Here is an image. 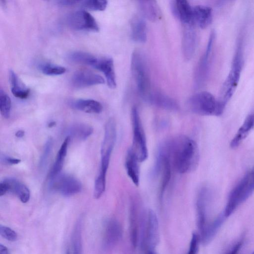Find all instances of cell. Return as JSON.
<instances>
[{"label": "cell", "mask_w": 254, "mask_h": 254, "mask_svg": "<svg viewBox=\"0 0 254 254\" xmlns=\"http://www.w3.org/2000/svg\"><path fill=\"white\" fill-rule=\"evenodd\" d=\"M168 156L174 169L180 174L190 173L198 165L199 149L194 140L185 135L166 142Z\"/></svg>", "instance_id": "cell-1"}, {"label": "cell", "mask_w": 254, "mask_h": 254, "mask_svg": "<svg viewBox=\"0 0 254 254\" xmlns=\"http://www.w3.org/2000/svg\"><path fill=\"white\" fill-rule=\"evenodd\" d=\"M243 66L241 42L238 44L232 61L231 68L221 87L218 100L225 109L234 94L240 78Z\"/></svg>", "instance_id": "cell-2"}, {"label": "cell", "mask_w": 254, "mask_h": 254, "mask_svg": "<svg viewBox=\"0 0 254 254\" xmlns=\"http://www.w3.org/2000/svg\"><path fill=\"white\" fill-rule=\"evenodd\" d=\"M131 69L138 92L146 101L151 93L150 75L144 55L138 49L135 50L132 53Z\"/></svg>", "instance_id": "cell-3"}, {"label": "cell", "mask_w": 254, "mask_h": 254, "mask_svg": "<svg viewBox=\"0 0 254 254\" xmlns=\"http://www.w3.org/2000/svg\"><path fill=\"white\" fill-rule=\"evenodd\" d=\"M187 106L192 113L201 116H220L224 108L218 99L207 91H201L191 96Z\"/></svg>", "instance_id": "cell-4"}, {"label": "cell", "mask_w": 254, "mask_h": 254, "mask_svg": "<svg viewBox=\"0 0 254 254\" xmlns=\"http://www.w3.org/2000/svg\"><path fill=\"white\" fill-rule=\"evenodd\" d=\"M132 143L130 148L139 162L145 161L148 156L146 139L137 108L133 106L131 111Z\"/></svg>", "instance_id": "cell-5"}, {"label": "cell", "mask_w": 254, "mask_h": 254, "mask_svg": "<svg viewBox=\"0 0 254 254\" xmlns=\"http://www.w3.org/2000/svg\"><path fill=\"white\" fill-rule=\"evenodd\" d=\"M50 188L65 196L79 193L82 189L80 182L75 178L67 174H60L50 179Z\"/></svg>", "instance_id": "cell-6"}, {"label": "cell", "mask_w": 254, "mask_h": 254, "mask_svg": "<svg viewBox=\"0 0 254 254\" xmlns=\"http://www.w3.org/2000/svg\"><path fill=\"white\" fill-rule=\"evenodd\" d=\"M67 22L69 27L75 30L99 31V27L95 19L85 10L70 13L67 17Z\"/></svg>", "instance_id": "cell-7"}, {"label": "cell", "mask_w": 254, "mask_h": 254, "mask_svg": "<svg viewBox=\"0 0 254 254\" xmlns=\"http://www.w3.org/2000/svg\"><path fill=\"white\" fill-rule=\"evenodd\" d=\"M248 178L249 172L230 192L224 212L226 217L229 216L241 203L247 199L246 196V189Z\"/></svg>", "instance_id": "cell-8"}, {"label": "cell", "mask_w": 254, "mask_h": 254, "mask_svg": "<svg viewBox=\"0 0 254 254\" xmlns=\"http://www.w3.org/2000/svg\"><path fill=\"white\" fill-rule=\"evenodd\" d=\"M215 34L212 32L204 53L200 59L194 75V86L196 88L201 87L205 82L208 74L209 58L211 54Z\"/></svg>", "instance_id": "cell-9"}, {"label": "cell", "mask_w": 254, "mask_h": 254, "mask_svg": "<svg viewBox=\"0 0 254 254\" xmlns=\"http://www.w3.org/2000/svg\"><path fill=\"white\" fill-rule=\"evenodd\" d=\"M116 138V123L113 118H110L105 126L104 136L101 148L102 160H110Z\"/></svg>", "instance_id": "cell-10"}, {"label": "cell", "mask_w": 254, "mask_h": 254, "mask_svg": "<svg viewBox=\"0 0 254 254\" xmlns=\"http://www.w3.org/2000/svg\"><path fill=\"white\" fill-rule=\"evenodd\" d=\"M104 83L105 80L103 77L86 69L75 71L71 79V85L75 88L87 87Z\"/></svg>", "instance_id": "cell-11"}, {"label": "cell", "mask_w": 254, "mask_h": 254, "mask_svg": "<svg viewBox=\"0 0 254 254\" xmlns=\"http://www.w3.org/2000/svg\"><path fill=\"white\" fill-rule=\"evenodd\" d=\"M158 226V221L155 213L152 210H149L147 214L145 236V243L148 251H154L159 242Z\"/></svg>", "instance_id": "cell-12"}, {"label": "cell", "mask_w": 254, "mask_h": 254, "mask_svg": "<svg viewBox=\"0 0 254 254\" xmlns=\"http://www.w3.org/2000/svg\"><path fill=\"white\" fill-rule=\"evenodd\" d=\"M170 8L173 15L183 25H195L193 17V7L185 0H172Z\"/></svg>", "instance_id": "cell-13"}, {"label": "cell", "mask_w": 254, "mask_h": 254, "mask_svg": "<svg viewBox=\"0 0 254 254\" xmlns=\"http://www.w3.org/2000/svg\"><path fill=\"white\" fill-rule=\"evenodd\" d=\"M119 223L115 220H108L105 226L103 248L105 251L112 249L120 239L122 231Z\"/></svg>", "instance_id": "cell-14"}, {"label": "cell", "mask_w": 254, "mask_h": 254, "mask_svg": "<svg viewBox=\"0 0 254 254\" xmlns=\"http://www.w3.org/2000/svg\"><path fill=\"white\" fill-rule=\"evenodd\" d=\"M197 36L194 25H184L182 38V51L186 60L193 56L196 47Z\"/></svg>", "instance_id": "cell-15"}, {"label": "cell", "mask_w": 254, "mask_h": 254, "mask_svg": "<svg viewBox=\"0 0 254 254\" xmlns=\"http://www.w3.org/2000/svg\"><path fill=\"white\" fill-rule=\"evenodd\" d=\"M207 188H201L198 192L196 200L197 226L201 234L206 226V205L209 196Z\"/></svg>", "instance_id": "cell-16"}, {"label": "cell", "mask_w": 254, "mask_h": 254, "mask_svg": "<svg viewBox=\"0 0 254 254\" xmlns=\"http://www.w3.org/2000/svg\"><path fill=\"white\" fill-rule=\"evenodd\" d=\"M138 201L136 197L131 198L129 207V224L130 240L132 245L135 247L138 235Z\"/></svg>", "instance_id": "cell-17"}, {"label": "cell", "mask_w": 254, "mask_h": 254, "mask_svg": "<svg viewBox=\"0 0 254 254\" xmlns=\"http://www.w3.org/2000/svg\"><path fill=\"white\" fill-rule=\"evenodd\" d=\"M7 188V192L16 195L23 203H26L30 198V191L23 184L13 178H7L2 181Z\"/></svg>", "instance_id": "cell-18"}, {"label": "cell", "mask_w": 254, "mask_h": 254, "mask_svg": "<svg viewBox=\"0 0 254 254\" xmlns=\"http://www.w3.org/2000/svg\"><path fill=\"white\" fill-rule=\"evenodd\" d=\"M138 6L141 14L147 20L154 22L161 18L162 12L155 0H139Z\"/></svg>", "instance_id": "cell-19"}, {"label": "cell", "mask_w": 254, "mask_h": 254, "mask_svg": "<svg viewBox=\"0 0 254 254\" xmlns=\"http://www.w3.org/2000/svg\"><path fill=\"white\" fill-rule=\"evenodd\" d=\"M193 17L194 24L201 29H205L212 21V9L207 6L196 5L193 7Z\"/></svg>", "instance_id": "cell-20"}, {"label": "cell", "mask_w": 254, "mask_h": 254, "mask_svg": "<svg viewBox=\"0 0 254 254\" xmlns=\"http://www.w3.org/2000/svg\"><path fill=\"white\" fill-rule=\"evenodd\" d=\"M146 102L167 110L176 111L179 109V105L175 100L159 92H151Z\"/></svg>", "instance_id": "cell-21"}, {"label": "cell", "mask_w": 254, "mask_h": 254, "mask_svg": "<svg viewBox=\"0 0 254 254\" xmlns=\"http://www.w3.org/2000/svg\"><path fill=\"white\" fill-rule=\"evenodd\" d=\"M139 163L136 156L129 148L125 159V167L127 176L136 186L139 184Z\"/></svg>", "instance_id": "cell-22"}, {"label": "cell", "mask_w": 254, "mask_h": 254, "mask_svg": "<svg viewBox=\"0 0 254 254\" xmlns=\"http://www.w3.org/2000/svg\"><path fill=\"white\" fill-rule=\"evenodd\" d=\"M96 69L102 71L104 73L107 84L110 88L113 89L116 88V75L113 60L111 58H101Z\"/></svg>", "instance_id": "cell-23"}, {"label": "cell", "mask_w": 254, "mask_h": 254, "mask_svg": "<svg viewBox=\"0 0 254 254\" xmlns=\"http://www.w3.org/2000/svg\"><path fill=\"white\" fill-rule=\"evenodd\" d=\"M69 105L73 109L87 113L99 114L103 110L102 104L93 99H77L70 101Z\"/></svg>", "instance_id": "cell-24"}, {"label": "cell", "mask_w": 254, "mask_h": 254, "mask_svg": "<svg viewBox=\"0 0 254 254\" xmlns=\"http://www.w3.org/2000/svg\"><path fill=\"white\" fill-rule=\"evenodd\" d=\"M131 36L133 41L144 43L147 39V27L142 17L135 16L131 22Z\"/></svg>", "instance_id": "cell-25"}, {"label": "cell", "mask_w": 254, "mask_h": 254, "mask_svg": "<svg viewBox=\"0 0 254 254\" xmlns=\"http://www.w3.org/2000/svg\"><path fill=\"white\" fill-rule=\"evenodd\" d=\"M9 81L11 92L15 97L21 99H26L28 97L30 89L23 84L12 69L9 72Z\"/></svg>", "instance_id": "cell-26"}, {"label": "cell", "mask_w": 254, "mask_h": 254, "mask_svg": "<svg viewBox=\"0 0 254 254\" xmlns=\"http://www.w3.org/2000/svg\"><path fill=\"white\" fill-rule=\"evenodd\" d=\"M254 127V116L253 114L249 115L244 122L238 129L230 144L232 148L237 147L247 136L250 131Z\"/></svg>", "instance_id": "cell-27"}, {"label": "cell", "mask_w": 254, "mask_h": 254, "mask_svg": "<svg viewBox=\"0 0 254 254\" xmlns=\"http://www.w3.org/2000/svg\"><path fill=\"white\" fill-rule=\"evenodd\" d=\"M70 139V138L67 136L63 142L58 152L55 162L49 172V178L50 179H52L59 175L62 170Z\"/></svg>", "instance_id": "cell-28"}, {"label": "cell", "mask_w": 254, "mask_h": 254, "mask_svg": "<svg viewBox=\"0 0 254 254\" xmlns=\"http://www.w3.org/2000/svg\"><path fill=\"white\" fill-rule=\"evenodd\" d=\"M225 218L226 217L224 213L220 214L210 224L205 227L201 234V241L204 244H207L212 240L223 223Z\"/></svg>", "instance_id": "cell-29"}, {"label": "cell", "mask_w": 254, "mask_h": 254, "mask_svg": "<svg viewBox=\"0 0 254 254\" xmlns=\"http://www.w3.org/2000/svg\"><path fill=\"white\" fill-rule=\"evenodd\" d=\"M93 131V128L91 126L85 124H77L69 128L68 136L85 140L92 134Z\"/></svg>", "instance_id": "cell-30"}, {"label": "cell", "mask_w": 254, "mask_h": 254, "mask_svg": "<svg viewBox=\"0 0 254 254\" xmlns=\"http://www.w3.org/2000/svg\"><path fill=\"white\" fill-rule=\"evenodd\" d=\"M82 218L80 217L76 221L72 232L71 238L72 254H82Z\"/></svg>", "instance_id": "cell-31"}, {"label": "cell", "mask_w": 254, "mask_h": 254, "mask_svg": "<svg viewBox=\"0 0 254 254\" xmlns=\"http://www.w3.org/2000/svg\"><path fill=\"white\" fill-rule=\"evenodd\" d=\"M38 68L43 74L47 75H61L66 71L64 67L51 63L41 64Z\"/></svg>", "instance_id": "cell-32"}, {"label": "cell", "mask_w": 254, "mask_h": 254, "mask_svg": "<svg viewBox=\"0 0 254 254\" xmlns=\"http://www.w3.org/2000/svg\"><path fill=\"white\" fill-rule=\"evenodd\" d=\"M11 107V100L9 96L2 89H0V111L2 116L8 119L10 117Z\"/></svg>", "instance_id": "cell-33"}, {"label": "cell", "mask_w": 254, "mask_h": 254, "mask_svg": "<svg viewBox=\"0 0 254 254\" xmlns=\"http://www.w3.org/2000/svg\"><path fill=\"white\" fill-rule=\"evenodd\" d=\"M108 4L105 0H88L84 1L82 6L86 9L94 11L104 10Z\"/></svg>", "instance_id": "cell-34"}, {"label": "cell", "mask_w": 254, "mask_h": 254, "mask_svg": "<svg viewBox=\"0 0 254 254\" xmlns=\"http://www.w3.org/2000/svg\"><path fill=\"white\" fill-rule=\"evenodd\" d=\"M53 146V140L51 137L48 138L45 144L42 154L41 156L39 166L40 168H43L46 166L47 160L50 156Z\"/></svg>", "instance_id": "cell-35"}, {"label": "cell", "mask_w": 254, "mask_h": 254, "mask_svg": "<svg viewBox=\"0 0 254 254\" xmlns=\"http://www.w3.org/2000/svg\"><path fill=\"white\" fill-rule=\"evenodd\" d=\"M0 235L6 240L11 241L15 242L18 238L17 234L11 228L0 225Z\"/></svg>", "instance_id": "cell-36"}, {"label": "cell", "mask_w": 254, "mask_h": 254, "mask_svg": "<svg viewBox=\"0 0 254 254\" xmlns=\"http://www.w3.org/2000/svg\"><path fill=\"white\" fill-rule=\"evenodd\" d=\"M254 191V167L249 172V178L246 189V196L248 199Z\"/></svg>", "instance_id": "cell-37"}, {"label": "cell", "mask_w": 254, "mask_h": 254, "mask_svg": "<svg viewBox=\"0 0 254 254\" xmlns=\"http://www.w3.org/2000/svg\"><path fill=\"white\" fill-rule=\"evenodd\" d=\"M199 239L197 234H192L188 254H197Z\"/></svg>", "instance_id": "cell-38"}, {"label": "cell", "mask_w": 254, "mask_h": 254, "mask_svg": "<svg viewBox=\"0 0 254 254\" xmlns=\"http://www.w3.org/2000/svg\"><path fill=\"white\" fill-rule=\"evenodd\" d=\"M1 162L6 165H15L20 162V160L9 157L5 155H1L0 156Z\"/></svg>", "instance_id": "cell-39"}, {"label": "cell", "mask_w": 254, "mask_h": 254, "mask_svg": "<svg viewBox=\"0 0 254 254\" xmlns=\"http://www.w3.org/2000/svg\"><path fill=\"white\" fill-rule=\"evenodd\" d=\"M242 246L241 243L236 244L227 254H238Z\"/></svg>", "instance_id": "cell-40"}, {"label": "cell", "mask_w": 254, "mask_h": 254, "mask_svg": "<svg viewBox=\"0 0 254 254\" xmlns=\"http://www.w3.org/2000/svg\"><path fill=\"white\" fill-rule=\"evenodd\" d=\"M79 2V0H60L59 1V3L63 5H72Z\"/></svg>", "instance_id": "cell-41"}, {"label": "cell", "mask_w": 254, "mask_h": 254, "mask_svg": "<svg viewBox=\"0 0 254 254\" xmlns=\"http://www.w3.org/2000/svg\"><path fill=\"white\" fill-rule=\"evenodd\" d=\"M7 192L6 187L2 181L0 183V196H2Z\"/></svg>", "instance_id": "cell-42"}, {"label": "cell", "mask_w": 254, "mask_h": 254, "mask_svg": "<svg viewBox=\"0 0 254 254\" xmlns=\"http://www.w3.org/2000/svg\"><path fill=\"white\" fill-rule=\"evenodd\" d=\"M0 254H9L7 248L1 244H0Z\"/></svg>", "instance_id": "cell-43"}, {"label": "cell", "mask_w": 254, "mask_h": 254, "mask_svg": "<svg viewBox=\"0 0 254 254\" xmlns=\"http://www.w3.org/2000/svg\"><path fill=\"white\" fill-rule=\"evenodd\" d=\"M24 134L25 132L24 130H19L16 132L15 136L18 138L22 137L24 135Z\"/></svg>", "instance_id": "cell-44"}, {"label": "cell", "mask_w": 254, "mask_h": 254, "mask_svg": "<svg viewBox=\"0 0 254 254\" xmlns=\"http://www.w3.org/2000/svg\"><path fill=\"white\" fill-rule=\"evenodd\" d=\"M56 125V123L55 121H51L48 124V127H52L55 126Z\"/></svg>", "instance_id": "cell-45"}, {"label": "cell", "mask_w": 254, "mask_h": 254, "mask_svg": "<svg viewBox=\"0 0 254 254\" xmlns=\"http://www.w3.org/2000/svg\"><path fill=\"white\" fill-rule=\"evenodd\" d=\"M65 254H70V252L69 249H67L66 251Z\"/></svg>", "instance_id": "cell-46"}, {"label": "cell", "mask_w": 254, "mask_h": 254, "mask_svg": "<svg viewBox=\"0 0 254 254\" xmlns=\"http://www.w3.org/2000/svg\"><path fill=\"white\" fill-rule=\"evenodd\" d=\"M253 254H254V253Z\"/></svg>", "instance_id": "cell-47"}]
</instances>
